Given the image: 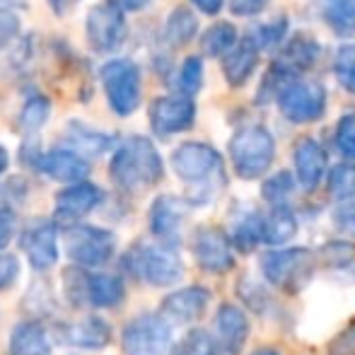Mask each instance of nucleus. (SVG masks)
<instances>
[{
	"instance_id": "36",
	"label": "nucleus",
	"mask_w": 355,
	"mask_h": 355,
	"mask_svg": "<svg viewBox=\"0 0 355 355\" xmlns=\"http://www.w3.org/2000/svg\"><path fill=\"white\" fill-rule=\"evenodd\" d=\"M334 75L348 94H355V44H343L334 56Z\"/></svg>"
},
{
	"instance_id": "14",
	"label": "nucleus",
	"mask_w": 355,
	"mask_h": 355,
	"mask_svg": "<svg viewBox=\"0 0 355 355\" xmlns=\"http://www.w3.org/2000/svg\"><path fill=\"white\" fill-rule=\"evenodd\" d=\"M24 257L34 271H49L58 261V225L53 218H37L19 237Z\"/></svg>"
},
{
	"instance_id": "48",
	"label": "nucleus",
	"mask_w": 355,
	"mask_h": 355,
	"mask_svg": "<svg viewBox=\"0 0 355 355\" xmlns=\"http://www.w3.org/2000/svg\"><path fill=\"white\" fill-rule=\"evenodd\" d=\"M46 3H49V8L58 15V17H63V15H66L68 10L75 5V0H46Z\"/></svg>"
},
{
	"instance_id": "46",
	"label": "nucleus",
	"mask_w": 355,
	"mask_h": 355,
	"mask_svg": "<svg viewBox=\"0 0 355 355\" xmlns=\"http://www.w3.org/2000/svg\"><path fill=\"white\" fill-rule=\"evenodd\" d=\"M189 3H191L193 8L198 10V12L211 15V17H215V15H220V10H223L225 0H189Z\"/></svg>"
},
{
	"instance_id": "15",
	"label": "nucleus",
	"mask_w": 355,
	"mask_h": 355,
	"mask_svg": "<svg viewBox=\"0 0 355 355\" xmlns=\"http://www.w3.org/2000/svg\"><path fill=\"white\" fill-rule=\"evenodd\" d=\"M191 252L196 263L206 273L220 276V273H227L234 268V252L230 234H225L223 230L213 227V225H203L193 232Z\"/></svg>"
},
{
	"instance_id": "35",
	"label": "nucleus",
	"mask_w": 355,
	"mask_h": 355,
	"mask_svg": "<svg viewBox=\"0 0 355 355\" xmlns=\"http://www.w3.org/2000/svg\"><path fill=\"white\" fill-rule=\"evenodd\" d=\"M295 182H297V179L290 172L273 174L271 179L263 182L261 196L266 198L271 206H288V198L293 196V191H295Z\"/></svg>"
},
{
	"instance_id": "41",
	"label": "nucleus",
	"mask_w": 355,
	"mask_h": 355,
	"mask_svg": "<svg viewBox=\"0 0 355 355\" xmlns=\"http://www.w3.org/2000/svg\"><path fill=\"white\" fill-rule=\"evenodd\" d=\"M24 198H27V184H24V179L15 177L8 179L5 184H0V208L15 211L17 206H22Z\"/></svg>"
},
{
	"instance_id": "43",
	"label": "nucleus",
	"mask_w": 355,
	"mask_h": 355,
	"mask_svg": "<svg viewBox=\"0 0 355 355\" xmlns=\"http://www.w3.org/2000/svg\"><path fill=\"white\" fill-rule=\"evenodd\" d=\"M19 271H22L19 259L10 252H0V293L10 290L19 281Z\"/></svg>"
},
{
	"instance_id": "25",
	"label": "nucleus",
	"mask_w": 355,
	"mask_h": 355,
	"mask_svg": "<svg viewBox=\"0 0 355 355\" xmlns=\"http://www.w3.org/2000/svg\"><path fill=\"white\" fill-rule=\"evenodd\" d=\"M319 53H322V44H319L314 37H309V34L297 32L281 49V53H278L276 61L281 63L283 68H288L293 75H297V78H300V73L309 71V68L317 63Z\"/></svg>"
},
{
	"instance_id": "24",
	"label": "nucleus",
	"mask_w": 355,
	"mask_h": 355,
	"mask_svg": "<svg viewBox=\"0 0 355 355\" xmlns=\"http://www.w3.org/2000/svg\"><path fill=\"white\" fill-rule=\"evenodd\" d=\"M261 58V46L254 42V37H242L239 44L223 58V75L230 87H242L252 80L254 71Z\"/></svg>"
},
{
	"instance_id": "38",
	"label": "nucleus",
	"mask_w": 355,
	"mask_h": 355,
	"mask_svg": "<svg viewBox=\"0 0 355 355\" xmlns=\"http://www.w3.org/2000/svg\"><path fill=\"white\" fill-rule=\"evenodd\" d=\"M334 141H336V148L343 157L355 159V112H348L338 119Z\"/></svg>"
},
{
	"instance_id": "50",
	"label": "nucleus",
	"mask_w": 355,
	"mask_h": 355,
	"mask_svg": "<svg viewBox=\"0 0 355 355\" xmlns=\"http://www.w3.org/2000/svg\"><path fill=\"white\" fill-rule=\"evenodd\" d=\"M252 355H281V353L273 351V348H261V351H257V353H252Z\"/></svg>"
},
{
	"instance_id": "4",
	"label": "nucleus",
	"mask_w": 355,
	"mask_h": 355,
	"mask_svg": "<svg viewBox=\"0 0 355 355\" xmlns=\"http://www.w3.org/2000/svg\"><path fill=\"white\" fill-rule=\"evenodd\" d=\"M61 288L73 307L114 309L126 300V283L119 273L68 266L63 271Z\"/></svg>"
},
{
	"instance_id": "27",
	"label": "nucleus",
	"mask_w": 355,
	"mask_h": 355,
	"mask_svg": "<svg viewBox=\"0 0 355 355\" xmlns=\"http://www.w3.org/2000/svg\"><path fill=\"white\" fill-rule=\"evenodd\" d=\"M230 242L239 252H252L259 242H263V215L254 208H244L232 218L230 225Z\"/></svg>"
},
{
	"instance_id": "16",
	"label": "nucleus",
	"mask_w": 355,
	"mask_h": 355,
	"mask_svg": "<svg viewBox=\"0 0 355 355\" xmlns=\"http://www.w3.org/2000/svg\"><path fill=\"white\" fill-rule=\"evenodd\" d=\"M189 208H191V203L187 198L172 196V193H162V196L155 198L148 213V225L153 237L162 244L177 247L179 232H182V225Z\"/></svg>"
},
{
	"instance_id": "47",
	"label": "nucleus",
	"mask_w": 355,
	"mask_h": 355,
	"mask_svg": "<svg viewBox=\"0 0 355 355\" xmlns=\"http://www.w3.org/2000/svg\"><path fill=\"white\" fill-rule=\"evenodd\" d=\"M114 3H116L121 10H126V12H138V10L148 8L153 0H114Z\"/></svg>"
},
{
	"instance_id": "18",
	"label": "nucleus",
	"mask_w": 355,
	"mask_h": 355,
	"mask_svg": "<svg viewBox=\"0 0 355 355\" xmlns=\"http://www.w3.org/2000/svg\"><path fill=\"white\" fill-rule=\"evenodd\" d=\"M89 159H85L83 155H78L75 150L66 148V145H58V148L51 150H44L42 159L37 164V172L44 174L46 179L58 184H80V182H87L89 177Z\"/></svg>"
},
{
	"instance_id": "2",
	"label": "nucleus",
	"mask_w": 355,
	"mask_h": 355,
	"mask_svg": "<svg viewBox=\"0 0 355 355\" xmlns=\"http://www.w3.org/2000/svg\"><path fill=\"white\" fill-rule=\"evenodd\" d=\"M109 177L126 193L145 191L162 182L164 162L155 143L145 136H128L116 145L109 159Z\"/></svg>"
},
{
	"instance_id": "8",
	"label": "nucleus",
	"mask_w": 355,
	"mask_h": 355,
	"mask_svg": "<svg viewBox=\"0 0 355 355\" xmlns=\"http://www.w3.org/2000/svg\"><path fill=\"white\" fill-rule=\"evenodd\" d=\"M128 37L126 10L114 0H99L85 15V39L97 56H112L123 46Z\"/></svg>"
},
{
	"instance_id": "5",
	"label": "nucleus",
	"mask_w": 355,
	"mask_h": 355,
	"mask_svg": "<svg viewBox=\"0 0 355 355\" xmlns=\"http://www.w3.org/2000/svg\"><path fill=\"white\" fill-rule=\"evenodd\" d=\"M107 104L119 119H128L138 112L143 99V73L133 58L114 56L99 68Z\"/></svg>"
},
{
	"instance_id": "51",
	"label": "nucleus",
	"mask_w": 355,
	"mask_h": 355,
	"mask_svg": "<svg viewBox=\"0 0 355 355\" xmlns=\"http://www.w3.org/2000/svg\"><path fill=\"white\" fill-rule=\"evenodd\" d=\"M353 355H355V353H353Z\"/></svg>"
},
{
	"instance_id": "40",
	"label": "nucleus",
	"mask_w": 355,
	"mask_h": 355,
	"mask_svg": "<svg viewBox=\"0 0 355 355\" xmlns=\"http://www.w3.org/2000/svg\"><path fill=\"white\" fill-rule=\"evenodd\" d=\"M19 27H22V22H19L17 10L0 0V51L15 44V39L19 37Z\"/></svg>"
},
{
	"instance_id": "42",
	"label": "nucleus",
	"mask_w": 355,
	"mask_h": 355,
	"mask_svg": "<svg viewBox=\"0 0 355 355\" xmlns=\"http://www.w3.org/2000/svg\"><path fill=\"white\" fill-rule=\"evenodd\" d=\"M331 223L346 237H355V198L351 201H341L331 213Z\"/></svg>"
},
{
	"instance_id": "37",
	"label": "nucleus",
	"mask_w": 355,
	"mask_h": 355,
	"mask_svg": "<svg viewBox=\"0 0 355 355\" xmlns=\"http://www.w3.org/2000/svg\"><path fill=\"white\" fill-rule=\"evenodd\" d=\"M322 261L331 268H346L355 261V244L351 242H329L319 252Z\"/></svg>"
},
{
	"instance_id": "34",
	"label": "nucleus",
	"mask_w": 355,
	"mask_h": 355,
	"mask_svg": "<svg viewBox=\"0 0 355 355\" xmlns=\"http://www.w3.org/2000/svg\"><path fill=\"white\" fill-rule=\"evenodd\" d=\"M329 193L336 198V203L355 198V164H336L329 172Z\"/></svg>"
},
{
	"instance_id": "28",
	"label": "nucleus",
	"mask_w": 355,
	"mask_h": 355,
	"mask_svg": "<svg viewBox=\"0 0 355 355\" xmlns=\"http://www.w3.org/2000/svg\"><path fill=\"white\" fill-rule=\"evenodd\" d=\"M312 5L336 37H355V0H312Z\"/></svg>"
},
{
	"instance_id": "31",
	"label": "nucleus",
	"mask_w": 355,
	"mask_h": 355,
	"mask_svg": "<svg viewBox=\"0 0 355 355\" xmlns=\"http://www.w3.org/2000/svg\"><path fill=\"white\" fill-rule=\"evenodd\" d=\"M237 44V27L232 22H215L201 34V53L208 58H225Z\"/></svg>"
},
{
	"instance_id": "23",
	"label": "nucleus",
	"mask_w": 355,
	"mask_h": 355,
	"mask_svg": "<svg viewBox=\"0 0 355 355\" xmlns=\"http://www.w3.org/2000/svg\"><path fill=\"white\" fill-rule=\"evenodd\" d=\"M10 355H51V334L42 319H22L15 324L8 338Z\"/></svg>"
},
{
	"instance_id": "21",
	"label": "nucleus",
	"mask_w": 355,
	"mask_h": 355,
	"mask_svg": "<svg viewBox=\"0 0 355 355\" xmlns=\"http://www.w3.org/2000/svg\"><path fill=\"white\" fill-rule=\"evenodd\" d=\"M295 179L304 191H314L327 177V150L312 136H304L293 148Z\"/></svg>"
},
{
	"instance_id": "22",
	"label": "nucleus",
	"mask_w": 355,
	"mask_h": 355,
	"mask_svg": "<svg viewBox=\"0 0 355 355\" xmlns=\"http://www.w3.org/2000/svg\"><path fill=\"white\" fill-rule=\"evenodd\" d=\"M63 145L83 155L85 159H94L107 153H114L119 143L114 133L99 131V128H92L75 119V121H68L66 128H63Z\"/></svg>"
},
{
	"instance_id": "19",
	"label": "nucleus",
	"mask_w": 355,
	"mask_h": 355,
	"mask_svg": "<svg viewBox=\"0 0 355 355\" xmlns=\"http://www.w3.org/2000/svg\"><path fill=\"white\" fill-rule=\"evenodd\" d=\"M213 341L218 355H239L249 338V319L237 304L225 302L213 319Z\"/></svg>"
},
{
	"instance_id": "29",
	"label": "nucleus",
	"mask_w": 355,
	"mask_h": 355,
	"mask_svg": "<svg viewBox=\"0 0 355 355\" xmlns=\"http://www.w3.org/2000/svg\"><path fill=\"white\" fill-rule=\"evenodd\" d=\"M162 37L172 49L189 46L198 37V17L193 15V10L187 5H177L164 19Z\"/></svg>"
},
{
	"instance_id": "33",
	"label": "nucleus",
	"mask_w": 355,
	"mask_h": 355,
	"mask_svg": "<svg viewBox=\"0 0 355 355\" xmlns=\"http://www.w3.org/2000/svg\"><path fill=\"white\" fill-rule=\"evenodd\" d=\"M169 355H218V348H215V341L208 331H203V329H191V331L184 334V336L174 343Z\"/></svg>"
},
{
	"instance_id": "44",
	"label": "nucleus",
	"mask_w": 355,
	"mask_h": 355,
	"mask_svg": "<svg viewBox=\"0 0 355 355\" xmlns=\"http://www.w3.org/2000/svg\"><path fill=\"white\" fill-rule=\"evenodd\" d=\"M15 232H17V215L10 208H0V252H5V247L12 242Z\"/></svg>"
},
{
	"instance_id": "11",
	"label": "nucleus",
	"mask_w": 355,
	"mask_h": 355,
	"mask_svg": "<svg viewBox=\"0 0 355 355\" xmlns=\"http://www.w3.org/2000/svg\"><path fill=\"white\" fill-rule=\"evenodd\" d=\"M148 123L153 136L159 141L179 136L196 123V102L179 92L155 97L148 107Z\"/></svg>"
},
{
	"instance_id": "12",
	"label": "nucleus",
	"mask_w": 355,
	"mask_h": 355,
	"mask_svg": "<svg viewBox=\"0 0 355 355\" xmlns=\"http://www.w3.org/2000/svg\"><path fill=\"white\" fill-rule=\"evenodd\" d=\"M276 102L290 123H312L327 112V87L319 80H295Z\"/></svg>"
},
{
	"instance_id": "49",
	"label": "nucleus",
	"mask_w": 355,
	"mask_h": 355,
	"mask_svg": "<svg viewBox=\"0 0 355 355\" xmlns=\"http://www.w3.org/2000/svg\"><path fill=\"white\" fill-rule=\"evenodd\" d=\"M8 167H10V153L5 145H0V177L8 172Z\"/></svg>"
},
{
	"instance_id": "39",
	"label": "nucleus",
	"mask_w": 355,
	"mask_h": 355,
	"mask_svg": "<svg viewBox=\"0 0 355 355\" xmlns=\"http://www.w3.org/2000/svg\"><path fill=\"white\" fill-rule=\"evenodd\" d=\"M285 34H288V19L278 17V19H271V22L261 24V27H257L252 37L261 49H271V46H278V44L283 42Z\"/></svg>"
},
{
	"instance_id": "30",
	"label": "nucleus",
	"mask_w": 355,
	"mask_h": 355,
	"mask_svg": "<svg viewBox=\"0 0 355 355\" xmlns=\"http://www.w3.org/2000/svg\"><path fill=\"white\" fill-rule=\"evenodd\" d=\"M297 232V215L290 206H271L263 215V242L271 247H283Z\"/></svg>"
},
{
	"instance_id": "45",
	"label": "nucleus",
	"mask_w": 355,
	"mask_h": 355,
	"mask_svg": "<svg viewBox=\"0 0 355 355\" xmlns=\"http://www.w3.org/2000/svg\"><path fill=\"white\" fill-rule=\"evenodd\" d=\"M268 3L271 0H230V10L237 17H254V15L263 12Z\"/></svg>"
},
{
	"instance_id": "32",
	"label": "nucleus",
	"mask_w": 355,
	"mask_h": 355,
	"mask_svg": "<svg viewBox=\"0 0 355 355\" xmlns=\"http://www.w3.org/2000/svg\"><path fill=\"white\" fill-rule=\"evenodd\" d=\"M174 85H177L179 94L187 97H196L203 87V58L201 56H187L182 61V66L177 68L174 75Z\"/></svg>"
},
{
	"instance_id": "7",
	"label": "nucleus",
	"mask_w": 355,
	"mask_h": 355,
	"mask_svg": "<svg viewBox=\"0 0 355 355\" xmlns=\"http://www.w3.org/2000/svg\"><path fill=\"white\" fill-rule=\"evenodd\" d=\"M63 249L66 257L71 259L73 266L87 268H102L109 263L116 254V234L107 227L99 225L80 223L73 227H66V237H63Z\"/></svg>"
},
{
	"instance_id": "17",
	"label": "nucleus",
	"mask_w": 355,
	"mask_h": 355,
	"mask_svg": "<svg viewBox=\"0 0 355 355\" xmlns=\"http://www.w3.org/2000/svg\"><path fill=\"white\" fill-rule=\"evenodd\" d=\"M53 336L63 346L78 348V351H102L112 343L114 331L107 319L97 317V314H87L78 322L58 324Z\"/></svg>"
},
{
	"instance_id": "13",
	"label": "nucleus",
	"mask_w": 355,
	"mask_h": 355,
	"mask_svg": "<svg viewBox=\"0 0 355 355\" xmlns=\"http://www.w3.org/2000/svg\"><path fill=\"white\" fill-rule=\"evenodd\" d=\"M104 203V191L94 182H80L61 189L53 201V220L63 227L80 225L89 213H94Z\"/></svg>"
},
{
	"instance_id": "9",
	"label": "nucleus",
	"mask_w": 355,
	"mask_h": 355,
	"mask_svg": "<svg viewBox=\"0 0 355 355\" xmlns=\"http://www.w3.org/2000/svg\"><path fill=\"white\" fill-rule=\"evenodd\" d=\"M314 254L309 249H276L261 257V273L273 288L283 293H300L314 276Z\"/></svg>"
},
{
	"instance_id": "3",
	"label": "nucleus",
	"mask_w": 355,
	"mask_h": 355,
	"mask_svg": "<svg viewBox=\"0 0 355 355\" xmlns=\"http://www.w3.org/2000/svg\"><path fill=\"white\" fill-rule=\"evenodd\" d=\"M121 268L131 278L150 288H169L184 276V263L177 247L162 242H136L121 259Z\"/></svg>"
},
{
	"instance_id": "1",
	"label": "nucleus",
	"mask_w": 355,
	"mask_h": 355,
	"mask_svg": "<svg viewBox=\"0 0 355 355\" xmlns=\"http://www.w3.org/2000/svg\"><path fill=\"white\" fill-rule=\"evenodd\" d=\"M169 164H172L174 174L189 187L187 201L191 206L208 203L227 184L223 155L208 143L187 141L177 145L172 157H169Z\"/></svg>"
},
{
	"instance_id": "26",
	"label": "nucleus",
	"mask_w": 355,
	"mask_h": 355,
	"mask_svg": "<svg viewBox=\"0 0 355 355\" xmlns=\"http://www.w3.org/2000/svg\"><path fill=\"white\" fill-rule=\"evenodd\" d=\"M51 99L46 97L44 92H27L22 107H19L17 114V131L22 133L24 138H37V133L46 126V121L51 119Z\"/></svg>"
},
{
	"instance_id": "6",
	"label": "nucleus",
	"mask_w": 355,
	"mask_h": 355,
	"mask_svg": "<svg viewBox=\"0 0 355 355\" xmlns=\"http://www.w3.org/2000/svg\"><path fill=\"white\" fill-rule=\"evenodd\" d=\"M230 159L239 179L252 182L271 169L276 159V138L266 126H244L230 138Z\"/></svg>"
},
{
	"instance_id": "10",
	"label": "nucleus",
	"mask_w": 355,
	"mask_h": 355,
	"mask_svg": "<svg viewBox=\"0 0 355 355\" xmlns=\"http://www.w3.org/2000/svg\"><path fill=\"white\" fill-rule=\"evenodd\" d=\"M123 355H169L172 324L162 314H138L121 329Z\"/></svg>"
},
{
	"instance_id": "20",
	"label": "nucleus",
	"mask_w": 355,
	"mask_h": 355,
	"mask_svg": "<svg viewBox=\"0 0 355 355\" xmlns=\"http://www.w3.org/2000/svg\"><path fill=\"white\" fill-rule=\"evenodd\" d=\"M211 302V293L203 285H189V288L174 290L159 304V314L172 327H187L203 317Z\"/></svg>"
}]
</instances>
